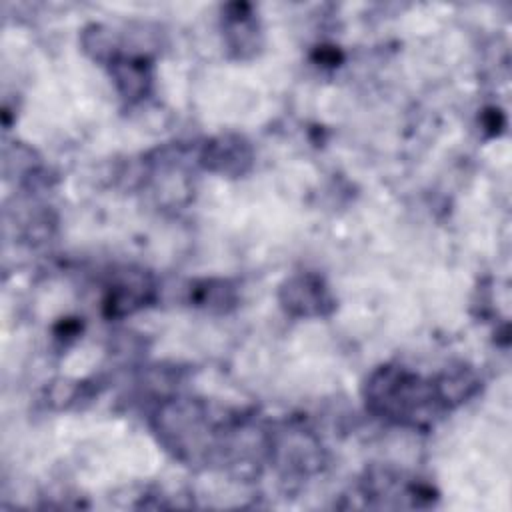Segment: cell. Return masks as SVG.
Wrapping results in <instances>:
<instances>
[{"mask_svg":"<svg viewBox=\"0 0 512 512\" xmlns=\"http://www.w3.org/2000/svg\"><path fill=\"white\" fill-rule=\"evenodd\" d=\"M476 388L478 380L468 370L422 378L402 366H382L366 382V404L388 422L426 430Z\"/></svg>","mask_w":512,"mask_h":512,"instance_id":"obj_1","label":"cell"},{"mask_svg":"<svg viewBox=\"0 0 512 512\" xmlns=\"http://www.w3.org/2000/svg\"><path fill=\"white\" fill-rule=\"evenodd\" d=\"M154 428L166 450L188 464L214 462L232 450V422L216 420L210 408L192 398H174L164 402L156 416Z\"/></svg>","mask_w":512,"mask_h":512,"instance_id":"obj_2","label":"cell"},{"mask_svg":"<svg viewBox=\"0 0 512 512\" xmlns=\"http://www.w3.org/2000/svg\"><path fill=\"white\" fill-rule=\"evenodd\" d=\"M282 308L300 318L328 316L336 302L330 288L316 274H298L288 278L280 288Z\"/></svg>","mask_w":512,"mask_h":512,"instance_id":"obj_3","label":"cell"},{"mask_svg":"<svg viewBox=\"0 0 512 512\" xmlns=\"http://www.w3.org/2000/svg\"><path fill=\"white\" fill-rule=\"evenodd\" d=\"M200 162L210 172L224 176H242L252 166V148L242 136L222 134L204 144L200 152Z\"/></svg>","mask_w":512,"mask_h":512,"instance_id":"obj_4","label":"cell"},{"mask_svg":"<svg viewBox=\"0 0 512 512\" xmlns=\"http://www.w3.org/2000/svg\"><path fill=\"white\" fill-rule=\"evenodd\" d=\"M106 64L124 98L136 100L146 94L150 84V74H148V62L142 56H128V54L116 52Z\"/></svg>","mask_w":512,"mask_h":512,"instance_id":"obj_5","label":"cell"},{"mask_svg":"<svg viewBox=\"0 0 512 512\" xmlns=\"http://www.w3.org/2000/svg\"><path fill=\"white\" fill-rule=\"evenodd\" d=\"M152 284L138 274H132L130 278H122L120 282L112 284L108 288L104 308L108 316H124L140 308L144 302L150 300Z\"/></svg>","mask_w":512,"mask_h":512,"instance_id":"obj_6","label":"cell"},{"mask_svg":"<svg viewBox=\"0 0 512 512\" xmlns=\"http://www.w3.org/2000/svg\"><path fill=\"white\" fill-rule=\"evenodd\" d=\"M192 302L196 306H204L210 310H226L236 302L234 288L224 280H204L196 288H192Z\"/></svg>","mask_w":512,"mask_h":512,"instance_id":"obj_7","label":"cell"}]
</instances>
